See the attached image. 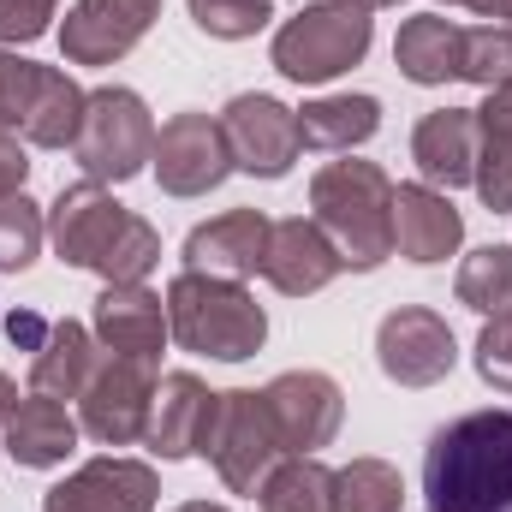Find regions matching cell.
I'll use <instances>...</instances> for the list:
<instances>
[{
	"label": "cell",
	"mask_w": 512,
	"mask_h": 512,
	"mask_svg": "<svg viewBox=\"0 0 512 512\" xmlns=\"http://www.w3.org/2000/svg\"><path fill=\"white\" fill-rule=\"evenodd\" d=\"M471 6H477L483 18H495V24H501V18H512V0H471Z\"/></svg>",
	"instance_id": "obj_37"
},
{
	"label": "cell",
	"mask_w": 512,
	"mask_h": 512,
	"mask_svg": "<svg viewBox=\"0 0 512 512\" xmlns=\"http://www.w3.org/2000/svg\"><path fill=\"white\" fill-rule=\"evenodd\" d=\"M411 161L423 185H465L477 179V108H435L411 131Z\"/></svg>",
	"instance_id": "obj_21"
},
{
	"label": "cell",
	"mask_w": 512,
	"mask_h": 512,
	"mask_svg": "<svg viewBox=\"0 0 512 512\" xmlns=\"http://www.w3.org/2000/svg\"><path fill=\"white\" fill-rule=\"evenodd\" d=\"M48 227H42V209L18 191V197H0V268L6 274H24L36 251H42Z\"/></svg>",
	"instance_id": "obj_30"
},
{
	"label": "cell",
	"mask_w": 512,
	"mask_h": 512,
	"mask_svg": "<svg viewBox=\"0 0 512 512\" xmlns=\"http://www.w3.org/2000/svg\"><path fill=\"white\" fill-rule=\"evenodd\" d=\"M96 364H102V352L84 322H48L30 346V387L48 399H84Z\"/></svg>",
	"instance_id": "obj_23"
},
{
	"label": "cell",
	"mask_w": 512,
	"mask_h": 512,
	"mask_svg": "<svg viewBox=\"0 0 512 512\" xmlns=\"http://www.w3.org/2000/svg\"><path fill=\"white\" fill-rule=\"evenodd\" d=\"M48 239H54L60 262L90 268V274H102L108 286H137V280H149V268L161 262L155 227H149L143 215H131L126 203H114L96 179L54 197V209H48Z\"/></svg>",
	"instance_id": "obj_2"
},
{
	"label": "cell",
	"mask_w": 512,
	"mask_h": 512,
	"mask_svg": "<svg viewBox=\"0 0 512 512\" xmlns=\"http://www.w3.org/2000/svg\"><path fill=\"white\" fill-rule=\"evenodd\" d=\"M179 512H227V507H209V501H185Z\"/></svg>",
	"instance_id": "obj_38"
},
{
	"label": "cell",
	"mask_w": 512,
	"mask_h": 512,
	"mask_svg": "<svg viewBox=\"0 0 512 512\" xmlns=\"http://www.w3.org/2000/svg\"><path fill=\"white\" fill-rule=\"evenodd\" d=\"M54 6L60 0H0V42H36L42 30H48V18H54Z\"/></svg>",
	"instance_id": "obj_34"
},
{
	"label": "cell",
	"mask_w": 512,
	"mask_h": 512,
	"mask_svg": "<svg viewBox=\"0 0 512 512\" xmlns=\"http://www.w3.org/2000/svg\"><path fill=\"white\" fill-rule=\"evenodd\" d=\"M340 268H346V262H340V251L328 245V233H322L316 221H274V233H268V256H262V274H268L286 298H310V292H322Z\"/></svg>",
	"instance_id": "obj_20"
},
{
	"label": "cell",
	"mask_w": 512,
	"mask_h": 512,
	"mask_svg": "<svg viewBox=\"0 0 512 512\" xmlns=\"http://www.w3.org/2000/svg\"><path fill=\"white\" fill-rule=\"evenodd\" d=\"M268 233H274V221L256 215V209L215 215L209 227H197L185 239V268L191 274H215V280H251V274H262Z\"/></svg>",
	"instance_id": "obj_18"
},
{
	"label": "cell",
	"mask_w": 512,
	"mask_h": 512,
	"mask_svg": "<svg viewBox=\"0 0 512 512\" xmlns=\"http://www.w3.org/2000/svg\"><path fill=\"white\" fill-rule=\"evenodd\" d=\"M155 471L137 459H90L42 495V512H155Z\"/></svg>",
	"instance_id": "obj_15"
},
{
	"label": "cell",
	"mask_w": 512,
	"mask_h": 512,
	"mask_svg": "<svg viewBox=\"0 0 512 512\" xmlns=\"http://www.w3.org/2000/svg\"><path fill=\"white\" fill-rule=\"evenodd\" d=\"M161 0H78L60 24V54L72 66H114L149 36Z\"/></svg>",
	"instance_id": "obj_13"
},
{
	"label": "cell",
	"mask_w": 512,
	"mask_h": 512,
	"mask_svg": "<svg viewBox=\"0 0 512 512\" xmlns=\"http://www.w3.org/2000/svg\"><path fill=\"white\" fill-rule=\"evenodd\" d=\"M203 453L215 459L221 483L233 495H256L268 483V471L280 465V429L268 417V399L251 387H233V393H215V417H209V435H203Z\"/></svg>",
	"instance_id": "obj_8"
},
{
	"label": "cell",
	"mask_w": 512,
	"mask_h": 512,
	"mask_svg": "<svg viewBox=\"0 0 512 512\" xmlns=\"http://www.w3.org/2000/svg\"><path fill=\"white\" fill-rule=\"evenodd\" d=\"M167 328L185 352L221 358V364H245L268 340V316L239 280H215L191 268L167 286Z\"/></svg>",
	"instance_id": "obj_4"
},
{
	"label": "cell",
	"mask_w": 512,
	"mask_h": 512,
	"mask_svg": "<svg viewBox=\"0 0 512 512\" xmlns=\"http://www.w3.org/2000/svg\"><path fill=\"white\" fill-rule=\"evenodd\" d=\"M358 6H370V12H382V6H399V0H358Z\"/></svg>",
	"instance_id": "obj_39"
},
{
	"label": "cell",
	"mask_w": 512,
	"mask_h": 512,
	"mask_svg": "<svg viewBox=\"0 0 512 512\" xmlns=\"http://www.w3.org/2000/svg\"><path fill=\"white\" fill-rule=\"evenodd\" d=\"M447 6H471V0H447Z\"/></svg>",
	"instance_id": "obj_40"
},
{
	"label": "cell",
	"mask_w": 512,
	"mask_h": 512,
	"mask_svg": "<svg viewBox=\"0 0 512 512\" xmlns=\"http://www.w3.org/2000/svg\"><path fill=\"white\" fill-rule=\"evenodd\" d=\"M429 512H512V405L465 411L423 447Z\"/></svg>",
	"instance_id": "obj_1"
},
{
	"label": "cell",
	"mask_w": 512,
	"mask_h": 512,
	"mask_svg": "<svg viewBox=\"0 0 512 512\" xmlns=\"http://www.w3.org/2000/svg\"><path fill=\"white\" fill-rule=\"evenodd\" d=\"M24 173H30V161H24L18 137L0 126V197H18V191H24Z\"/></svg>",
	"instance_id": "obj_35"
},
{
	"label": "cell",
	"mask_w": 512,
	"mask_h": 512,
	"mask_svg": "<svg viewBox=\"0 0 512 512\" xmlns=\"http://www.w3.org/2000/svg\"><path fill=\"white\" fill-rule=\"evenodd\" d=\"M262 399H268V417H274L280 447L292 459L328 447L340 435V423H346V393L322 370H286V376H274V382L262 387Z\"/></svg>",
	"instance_id": "obj_10"
},
{
	"label": "cell",
	"mask_w": 512,
	"mask_h": 512,
	"mask_svg": "<svg viewBox=\"0 0 512 512\" xmlns=\"http://www.w3.org/2000/svg\"><path fill=\"white\" fill-rule=\"evenodd\" d=\"M84 102L90 96L66 72L0 54V126L6 131H18L42 149H72L78 126H84Z\"/></svg>",
	"instance_id": "obj_7"
},
{
	"label": "cell",
	"mask_w": 512,
	"mask_h": 512,
	"mask_svg": "<svg viewBox=\"0 0 512 512\" xmlns=\"http://www.w3.org/2000/svg\"><path fill=\"white\" fill-rule=\"evenodd\" d=\"M262 495V512H340V495H334V471L310 453L286 459L268 471V483L256 489Z\"/></svg>",
	"instance_id": "obj_26"
},
{
	"label": "cell",
	"mask_w": 512,
	"mask_h": 512,
	"mask_svg": "<svg viewBox=\"0 0 512 512\" xmlns=\"http://www.w3.org/2000/svg\"><path fill=\"white\" fill-rule=\"evenodd\" d=\"M477 376L489 387H501V393H512V310L489 316V328L477 334Z\"/></svg>",
	"instance_id": "obj_33"
},
{
	"label": "cell",
	"mask_w": 512,
	"mask_h": 512,
	"mask_svg": "<svg viewBox=\"0 0 512 512\" xmlns=\"http://www.w3.org/2000/svg\"><path fill=\"white\" fill-rule=\"evenodd\" d=\"M72 155H78V167H84L96 185H126L131 173H143V161L155 155V120H149L143 96L126 90V84L90 90Z\"/></svg>",
	"instance_id": "obj_6"
},
{
	"label": "cell",
	"mask_w": 512,
	"mask_h": 512,
	"mask_svg": "<svg viewBox=\"0 0 512 512\" xmlns=\"http://www.w3.org/2000/svg\"><path fill=\"white\" fill-rule=\"evenodd\" d=\"M477 191L489 209L512 215V137L477 131Z\"/></svg>",
	"instance_id": "obj_32"
},
{
	"label": "cell",
	"mask_w": 512,
	"mask_h": 512,
	"mask_svg": "<svg viewBox=\"0 0 512 512\" xmlns=\"http://www.w3.org/2000/svg\"><path fill=\"white\" fill-rule=\"evenodd\" d=\"M221 131H227L233 167L256 173V179H280L304 149L298 143V114L274 96H233L227 114H221Z\"/></svg>",
	"instance_id": "obj_14"
},
{
	"label": "cell",
	"mask_w": 512,
	"mask_h": 512,
	"mask_svg": "<svg viewBox=\"0 0 512 512\" xmlns=\"http://www.w3.org/2000/svg\"><path fill=\"white\" fill-rule=\"evenodd\" d=\"M370 36H376V18L358 0L304 6L298 18L274 30V72L292 84H328L370 54Z\"/></svg>",
	"instance_id": "obj_5"
},
{
	"label": "cell",
	"mask_w": 512,
	"mask_h": 512,
	"mask_svg": "<svg viewBox=\"0 0 512 512\" xmlns=\"http://www.w3.org/2000/svg\"><path fill=\"white\" fill-rule=\"evenodd\" d=\"M149 399H155V370L102 352L96 376H90L84 399H78V405H84V435H96L102 447H131V441H143Z\"/></svg>",
	"instance_id": "obj_11"
},
{
	"label": "cell",
	"mask_w": 512,
	"mask_h": 512,
	"mask_svg": "<svg viewBox=\"0 0 512 512\" xmlns=\"http://www.w3.org/2000/svg\"><path fill=\"white\" fill-rule=\"evenodd\" d=\"M334 495H340V512H399L405 483L387 459H352L346 471H334Z\"/></svg>",
	"instance_id": "obj_28"
},
{
	"label": "cell",
	"mask_w": 512,
	"mask_h": 512,
	"mask_svg": "<svg viewBox=\"0 0 512 512\" xmlns=\"http://www.w3.org/2000/svg\"><path fill=\"white\" fill-rule=\"evenodd\" d=\"M12 405H18V387L0 376V435H6V417H12Z\"/></svg>",
	"instance_id": "obj_36"
},
{
	"label": "cell",
	"mask_w": 512,
	"mask_h": 512,
	"mask_svg": "<svg viewBox=\"0 0 512 512\" xmlns=\"http://www.w3.org/2000/svg\"><path fill=\"white\" fill-rule=\"evenodd\" d=\"M78 429H84V423H78L60 399L36 393V399H18V405H12L0 447H6L24 471H48V465H66V453L78 447Z\"/></svg>",
	"instance_id": "obj_22"
},
{
	"label": "cell",
	"mask_w": 512,
	"mask_h": 512,
	"mask_svg": "<svg viewBox=\"0 0 512 512\" xmlns=\"http://www.w3.org/2000/svg\"><path fill=\"white\" fill-rule=\"evenodd\" d=\"M310 209L346 268H382L393 251V179L376 161H328L310 179Z\"/></svg>",
	"instance_id": "obj_3"
},
{
	"label": "cell",
	"mask_w": 512,
	"mask_h": 512,
	"mask_svg": "<svg viewBox=\"0 0 512 512\" xmlns=\"http://www.w3.org/2000/svg\"><path fill=\"white\" fill-rule=\"evenodd\" d=\"M465 239V215L435 185H393V245L411 262H447Z\"/></svg>",
	"instance_id": "obj_19"
},
{
	"label": "cell",
	"mask_w": 512,
	"mask_h": 512,
	"mask_svg": "<svg viewBox=\"0 0 512 512\" xmlns=\"http://www.w3.org/2000/svg\"><path fill=\"white\" fill-rule=\"evenodd\" d=\"M209 417H215V393H209V382L191 376V370H173V376L155 382L143 441H149V453H161V459H191V453H203Z\"/></svg>",
	"instance_id": "obj_17"
},
{
	"label": "cell",
	"mask_w": 512,
	"mask_h": 512,
	"mask_svg": "<svg viewBox=\"0 0 512 512\" xmlns=\"http://www.w3.org/2000/svg\"><path fill=\"white\" fill-rule=\"evenodd\" d=\"M459 78H471V84H483V90H507V84H512V24L465 30Z\"/></svg>",
	"instance_id": "obj_29"
},
{
	"label": "cell",
	"mask_w": 512,
	"mask_h": 512,
	"mask_svg": "<svg viewBox=\"0 0 512 512\" xmlns=\"http://www.w3.org/2000/svg\"><path fill=\"white\" fill-rule=\"evenodd\" d=\"M197 30L221 36V42H239V36H256L268 18H274V0H185Z\"/></svg>",
	"instance_id": "obj_31"
},
{
	"label": "cell",
	"mask_w": 512,
	"mask_h": 512,
	"mask_svg": "<svg viewBox=\"0 0 512 512\" xmlns=\"http://www.w3.org/2000/svg\"><path fill=\"white\" fill-rule=\"evenodd\" d=\"M167 334H173L167 328V304L143 280L137 286H102V298H96V340H102V352L161 370Z\"/></svg>",
	"instance_id": "obj_16"
},
{
	"label": "cell",
	"mask_w": 512,
	"mask_h": 512,
	"mask_svg": "<svg viewBox=\"0 0 512 512\" xmlns=\"http://www.w3.org/2000/svg\"><path fill=\"white\" fill-rule=\"evenodd\" d=\"M382 126V102L376 96H322L298 108V143L304 149H358Z\"/></svg>",
	"instance_id": "obj_25"
},
{
	"label": "cell",
	"mask_w": 512,
	"mask_h": 512,
	"mask_svg": "<svg viewBox=\"0 0 512 512\" xmlns=\"http://www.w3.org/2000/svg\"><path fill=\"white\" fill-rule=\"evenodd\" d=\"M459 304L477 310V316H507L512 310V251L507 245H483V251L465 256L459 268Z\"/></svg>",
	"instance_id": "obj_27"
},
{
	"label": "cell",
	"mask_w": 512,
	"mask_h": 512,
	"mask_svg": "<svg viewBox=\"0 0 512 512\" xmlns=\"http://www.w3.org/2000/svg\"><path fill=\"white\" fill-rule=\"evenodd\" d=\"M459 48H465V30L453 18H441V12H423V18L399 24L393 66L411 84H447V78H459Z\"/></svg>",
	"instance_id": "obj_24"
},
{
	"label": "cell",
	"mask_w": 512,
	"mask_h": 512,
	"mask_svg": "<svg viewBox=\"0 0 512 512\" xmlns=\"http://www.w3.org/2000/svg\"><path fill=\"white\" fill-rule=\"evenodd\" d=\"M376 358H382V376L399 387H435L447 382V370L459 364V346H453V328L435 316V310H393L382 328H376Z\"/></svg>",
	"instance_id": "obj_12"
},
{
	"label": "cell",
	"mask_w": 512,
	"mask_h": 512,
	"mask_svg": "<svg viewBox=\"0 0 512 512\" xmlns=\"http://www.w3.org/2000/svg\"><path fill=\"white\" fill-rule=\"evenodd\" d=\"M155 179L167 197H209L227 173H233V149L227 131L209 114H173L155 131Z\"/></svg>",
	"instance_id": "obj_9"
}]
</instances>
